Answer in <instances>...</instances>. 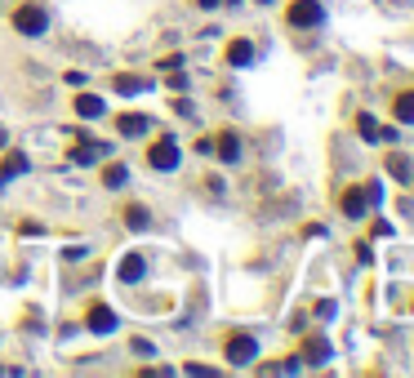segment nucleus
Here are the masks:
<instances>
[{"mask_svg":"<svg viewBox=\"0 0 414 378\" xmlns=\"http://www.w3.org/2000/svg\"><path fill=\"white\" fill-rule=\"evenodd\" d=\"M9 27H13V36H23V40H45L54 18H49L45 0H18V5H9Z\"/></svg>","mask_w":414,"mask_h":378,"instance_id":"f257e3e1","label":"nucleus"},{"mask_svg":"<svg viewBox=\"0 0 414 378\" xmlns=\"http://www.w3.org/2000/svg\"><path fill=\"white\" fill-rule=\"evenodd\" d=\"M152 143H143V165L152 174H178L183 169V143L174 134H147Z\"/></svg>","mask_w":414,"mask_h":378,"instance_id":"f03ea898","label":"nucleus"},{"mask_svg":"<svg viewBox=\"0 0 414 378\" xmlns=\"http://www.w3.org/2000/svg\"><path fill=\"white\" fill-rule=\"evenodd\" d=\"M219 352H223V360L231 369H254V360L263 356V343H258L254 330H227L219 338Z\"/></svg>","mask_w":414,"mask_h":378,"instance_id":"7ed1b4c3","label":"nucleus"},{"mask_svg":"<svg viewBox=\"0 0 414 378\" xmlns=\"http://www.w3.org/2000/svg\"><path fill=\"white\" fill-rule=\"evenodd\" d=\"M280 23L290 31H321L329 23V9H325V0H285Z\"/></svg>","mask_w":414,"mask_h":378,"instance_id":"20e7f679","label":"nucleus"},{"mask_svg":"<svg viewBox=\"0 0 414 378\" xmlns=\"http://www.w3.org/2000/svg\"><path fill=\"white\" fill-rule=\"evenodd\" d=\"M80 325H85L94 338H111L116 330H121V316H116V307L107 299H89L85 307H80Z\"/></svg>","mask_w":414,"mask_h":378,"instance_id":"39448f33","label":"nucleus"},{"mask_svg":"<svg viewBox=\"0 0 414 378\" xmlns=\"http://www.w3.org/2000/svg\"><path fill=\"white\" fill-rule=\"evenodd\" d=\"M254 62H258L254 36H245V31H231V36H223V67H227V72H250Z\"/></svg>","mask_w":414,"mask_h":378,"instance_id":"423d86ee","label":"nucleus"},{"mask_svg":"<svg viewBox=\"0 0 414 378\" xmlns=\"http://www.w3.org/2000/svg\"><path fill=\"white\" fill-rule=\"evenodd\" d=\"M299 360H303V369H321V365H329L334 360V343H329L321 330H303L299 334Z\"/></svg>","mask_w":414,"mask_h":378,"instance_id":"0eeeda50","label":"nucleus"},{"mask_svg":"<svg viewBox=\"0 0 414 378\" xmlns=\"http://www.w3.org/2000/svg\"><path fill=\"white\" fill-rule=\"evenodd\" d=\"M334 209L343 213L347 223H361V218H370V213H374V201H370L366 183H347V187L334 196Z\"/></svg>","mask_w":414,"mask_h":378,"instance_id":"6e6552de","label":"nucleus"},{"mask_svg":"<svg viewBox=\"0 0 414 378\" xmlns=\"http://www.w3.org/2000/svg\"><path fill=\"white\" fill-rule=\"evenodd\" d=\"M214 160L219 165H241L245 160V138H241V129H231V125H219L214 129Z\"/></svg>","mask_w":414,"mask_h":378,"instance_id":"1a4fd4ad","label":"nucleus"},{"mask_svg":"<svg viewBox=\"0 0 414 378\" xmlns=\"http://www.w3.org/2000/svg\"><path fill=\"white\" fill-rule=\"evenodd\" d=\"M103 156H111V143H103V138H89V134H80L72 147H67V160L76 169H89V165H98Z\"/></svg>","mask_w":414,"mask_h":378,"instance_id":"9d476101","label":"nucleus"},{"mask_svg":"<svg viewBox=\"0 0 414 378\" xmlns=\"http://www.w3.org/2000/svg\"><path fill=\"white\" fill-rule=\"evenodd\" d=\"M147 272H152V258L143 250H125L121 262H116V285H143Z\"/></svg>","mask_w":414,"mask_h":378,"instance_id":"9b49d317","label":"nucleus"},{"mask_svg":"<svg viewBox=\"0 0 414 378\" xmlns=\"http://www.w3.org/2000/svg\"><path fill=\"white\" fill-rule=\"evenodd\" d=\"M111 125H116V138H125V143H138L152 134V116L147 111H116Z\"/></svg>","mask_w":414,"mask_h":378,"instance_id":"f8f14e48","label":"nucleus"},{"mask_svg":"<svg viewBox=\"0 0 414 378\" xmlns=\"http://www.w3.org/2000/svg\"><path fill=\"white\" fill-rule=\"evenodd\" d=\"M27 169H31V156L23 152V147H0V187L5 183H18V178H27Z\"/></svg>","mask_w":414,"mask_h":378,"instance_id":"ddd939ff","label":"nucleus"},{"mask_svg":"<svg viewBox=\"0 0 414 378\" xmlns=\"http://www.w3.org/2000/svg\"><path fill=\"white\" fill-rule=\"evenodd\" d=\"M72 116H76V121H85V125L103 121V116H107V98H103V94H94V89H76V98H72Z\"/></svg>","mask_w":414,"mask_h":378,"instance_id":"4468645a","label":"nucleus"},{"mask_svg":"<svg viewBox=\"0 0 414 378\" xmlns=\"http://www.w3.org/2000/svg\"><path fill=\"white\" fill-rule=\"evenodd\" d=\"M98 183H103L107 191H125L129 183H134V178H129V160H121V156H103L98 160Z\"/></svg>","mask_w":414,"mask_h":378,"instance_id":"2eb2a0df","label":"nucleus"},{"mask_svg":"<svg viewBox=\"0 0 414 378\" xmlns=\"http://www.w3.org/2000/svg\"><path fill=\"white\" fill-rule=\"evenodd\" d=\"M107 85H111V94H116V98H138V94L152 89L156 80H152V76H138V72H111Z\"/></svg>","mask_w":414,"mask_h":378,"instance_id":"dca6fc26","label":"nucleus"},{"mask_svg":"<svg viewBox=\"0 0 414 378\" xmlns=\"http://www.w3.org/2000/svg\"><path fill=\"white\" fill-rule=\"evenodd\" d=\"M121 227L134 232V236H147V232H152V209H147L143 201H125L121 205Z\"/></svg>","mask_w":414,"mask_h":378,"instance_id":"f3484780","label":"nucleus"},{"mask_svg":"<svg viewBox=\"0 0 414 378\" xmlns=\"http://www.w3.org/2000/svg\"><path fill=\"white\" fill-rule=\"evenodd\" d=\"M383 174L392 178L396 187H410V183H414V165H410L405 152H388V156H383Z\"/></svg>","mask_w":414,"mask_h":378,"instance_id":"a211bd4d","label":"nucleus"},{"mask_svg":"<svg viewBox=\"0 0 414 378\" xmlns=\"http://www.w3.org/2000/svg\"><path fill=\"white\" fill-rule=\"evenodd\" d=\"M392 121L401 129H414V85H401L392 94Z\"/></svg>","mask_w":414,"mask_h":378,"instance_id":"6ab92c4d","label":"nucleus"},{"mask_svg":"<svg viewBox=\"0 0 414 378\" xmlns=\"http://www.w3.org/2000/svg\"><path fill=\"white\" fill-rule=\"evenodd\" d=\"M352 129H356L361 143H378V121L370 116V111H356V116H352Z\"/></svg>","mask_w":414,"mask_h":378,"instance_id":"aec40b11","label":"nucleus"},{"mask_svg":"<svg viewBox=\"0 0 414 378\" xmlns=\"http://www.w3.org/2000/svg\"><path fill=\"white\" fill-rule=\"evenodd\" d=\"M165 85H170L174 94H187V89H192V76H187L183 67H174V72H165Z\"/></svg>","mask_w":414,"mask_h":378,"instance_id":"412c9836","label":"nucleus"},{"mask_svg":"<svg viewBox=\"0 0 414 378\" xmlns=\"http://www.w3.org/2000/svg\"><path fill=\"white\" fill-rule=\"evenodd\" d=\"M312 316H317L321 325L334 321V316H339V303H334V299H317V303H312Z\"/></svg>","mask_w":414,"mask_h":378,"instance_id":"4be33fe9","label":"nucleus"},{"mask_svg":"<svg viewBox=\"0 0 414 378\" xmlns=\"http://www.w3.org/2000/svg\"><path fill=\"white\" fill-rule=\"evenodd\" d=\"M170 111H174V116H192V111H196L192 94H174V98H170Z\"/></svg>","mask_w":414,"mask_h":378,"instance_id":"5701e85b","label":"nucleus"},{"mask_svg":"<svg viewBox=\"0 0 414 378\" xmlns=\"http://www.w3.org/2000/svg\"><path fill=\"white\" fill-rule=\"evenodd\" d=\"M80 258H89V245H85V240H80V245H76V240L62 245V262H80Z\"/></svg>","mask_w":414,"mask_h":378,"instance_id":"b1692460","label":"nucleus"},{"mask_svg":"<svg viewBox=\"0 0 414 378\" xmlns=\"http://www.w3.org/2000/svg\"><path fill=\"white\" fill-rule=\"evenodd\" d=\"M352 250H356V262H361V267H374V245H370V240H356Z\"/></svg>","mask_w":414,"mask_h":378,"instance_id":"393cba45","label":"nucleus"},{"mask_svg":"<svg viewBox=\"0 0 414 378\" xmlns=\"http://www.w3.org/2000/svg\"><path fill=\"white\" fill-rule=\"evenodd\" d=\"M174 67H187V54H165L156 62V72H174Z\"/></svg>","mask_w":414,"mask_h":378,"instance_id":"a878e982","label":"nucleus"},{"mask_svg":"<svg viewBox=\"0 0 414 378\" xmlns=\"http://www.w3.org/2000/svg\"><path fill=\"white\" fill-rule=\"evenodd\" d=\"M192 152H196V156H214V134H201V138H192Z\"/></svg>","mask_w":414,"mask_h":378,"instance_id":"bb28decb","label":"nucleus"},{"mask_svg":"<svg viewBox=\"0 0 414 378\" xmlns=\"http://www.w3.org/2000/svg\"><path fill=\"white\" fill-rule=\"evenodd\" d=\"M201 178H205V191L209 196H227V183H223L219 174H201Z\"/></svg>","mask_w":414,"mask_h":378,"instance_id":"cd10ccee","label":"nucleus"},{"mask_svg":"<svg viewBox=\"0 0 414 378\" xmlns=\"http://www.w3.org/2000/svg\"><path fill=\"white\" fill-rule=\"evenodd\" d=\"M18 236H45V223H36V218H23V223H18Z\"/></svg>","mask_w":414,"mask_h":378,"instance_id":"c85d7f7f","label":"nucleus"},{"mask_svg":"<svg viewBox=\"0 0 414 378\" xmlns=\"http://www.w3.org/2000/svg\"><path fill=\"white\" fill-rule=\"evenodd\" d=\"M62 85H72V89H85V85H89V76H85V72H62Z\"/></svg>","mask_w":414,"mask_h":378,"instance_id":"c756f323","label":"nucleus"},{"mask_svg":"<svg viewBox=\"0 0 414 378\" xmlns=\"http://www.w3.org/2000/svg\"><path fill=\"white\" fill-rule=\"evenodd\" d=\"M285 330H290V334H303V330H307V311H294V316L285 321Z\"/></svg>","mask_w":414,"mask_h":378,"instance_id":"7c9ffc66","label":"nucleus"},{"mask_svg":"<svg viewBox=\"0 0 414 378\" xmlns=\"http://www.w3.org/2000/svg\"><path fill=\"white\" fill-rule=\"evenodd\" d=\"M361 183H366L370 201H374V209H378V201H383V183H378V178H361Z\"/></svg>","mask_w":414,"mask_h":378,"instance_id":"2f4dec72","label":"nucleus"},{"mask_svg":"<svg viewBox=\"0 0 414 378\" xmlns=\"http://www.w3.org/2000/svg\"><path fill=\"white\" fill-rule=\"evenodd\" d=\"M370 236H392V223L388 218H374L370 223Z\"/></svg>","mask_w":414,"mask_h":378,"instance_id":"473e14b6","label":"nucleus"},{"mask_svg":"<svg viewBox=\"0 0 414 378\" xmlns=\"http://www.w3.org/2000/svg\"><path fill=\"white\" fill-rule=\"evenodd\" d=\"M129 348H134L138 356H156V348H152V343H147V338H134V343H129Z\"/></svg>","mask_w":414,"mask_h":378,"instance_id":"72a5a7b5","label":"nucleus"},{"mask_svg":"<svg viewBox=\"0 0 414 378\" xmlns=\"http://www.w3.org/2000/svg\"><path fill=\"white\" fill-rule=\"evenodd\" d=\"M183 374H192V378H205V374H214L209 365H196V360H192V365H183Z\"/></svg>","mask_w":414,"mask_h":378,"instance_id":"f704fd0d","label":"nucleus"},{"mask_svg":"<svg viewBox=\"0 0 414 378\" xmlns=\"http://www.w3.org/2000/svg\"><path fill=\"white\" fill-rule=\"evenodd\" d=\"M196 9H205V13H214V9H223V0H192Z\"/></svg>","mask_w":414,"mask_h":378,"instance_id":"c9c22d12","label":"nucleus"},{"mask_svg":"<svg viewBox=\"0 0 414 378\" xmlns=\"http://www.w3.org/2000/svg\"><path fill=\"white\" fill-rule=\"evenodd\" d=\"M245 5V0H223V9H241Z\"/></svg>","mask_w":414,"mask_h":378,"instance_id":"e433bc0d","label":"nucleus"},{"mask_svg":"<svg viewBox=\"0 0 414 378\" xmlns=\"http://www.w3.org/2000/svg\"><path fill=\"white\" fill-rule=\"evenodd\" d=\"M250 5H258V9H268V5H276V0H250Z\"/></svg>","mask_w":414,"mask_h":378,"instance_id":"4c0bfd02","label":"nucleus"},{"mask_svg":"<svg viewBox=\"0 0 414 378\" xmlns=\"http://www.w3.org/2000/svg\"><path fill=\"white\" fill-rule=\"evenodd\" d=\"M0 147H9V129H0Z\"/></svg>","mask_w":414,"mask_h":378,"instance_id":"58836bf2","label":"nucleus"},{"mask_svg":"<svg viewBox=\"0 0 414 378\" xmlns=\"http://www.w3.org/2000/svg\"><path fill=\"white\" fill-rule=\"evenodd\" d=\"M0 13H5V0H0Z\"/></svg>","mask_w":414,"mask_h":378,"instance_id":"ea45409f","label":"nucleus"},{"mask_svg":"<svg viewBox=\"0 0 414 378\" xmlns=\"http://www.w3.org/2000/svg\"><path fill=\"white\" fill-rule=\"evenodd\" d=\"M410 311H414V299H410Z\"/></svg>","mask_w":414,"mask_h":378,"instance_id":"a19ab883","label":"nucleus"},{"mask_svg":"<svg viewBox=\"0 0 414 378\" xmlns=\"http://www.w3.org/2000/svg\"><path fill=\"white\" fill-rule=\"evenodd\" d=\"M0 374H5V365H0Z\"/></svg>","mask_w":414,"mask_h":378,"instance_id":"79ce46f5","label":"nucleus"}]
</instances>
